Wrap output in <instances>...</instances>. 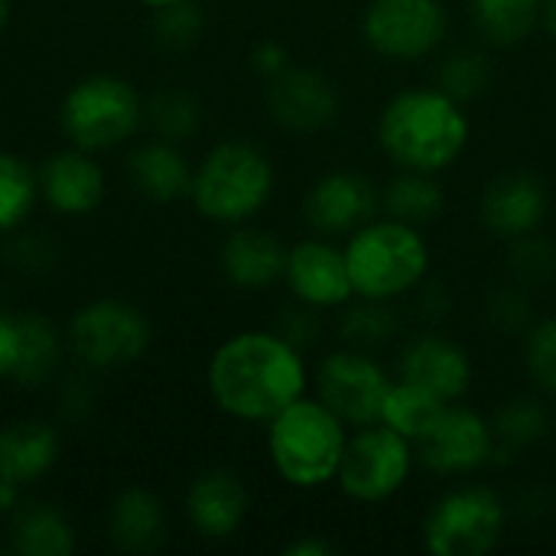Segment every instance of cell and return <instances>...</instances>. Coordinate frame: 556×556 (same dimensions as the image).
<instances>
[{"label":"cell","instance_id":"cell-13","mask_svg":"<svg viewBox=\"0 0 556 556\" xmlns=\"http://www.w3.org/2000/svg\"><path fill=\"white\" fill-rule=\"evenodd\" d=\"M283 280L306 309H339L355 296L345 251L319 238L300 241L287 251Z\"/></svg>","mask_w":556,"mask_h":556},{"label":"cell","instance_id":"cell-10","mask_svg":"<svg viewBox=\"0 0 556 556\" xmlns=\"http://www.w3.org/2000/svg\"><path fill=\"white\" fill-rule=\"evenodd\" d=\"M75 355L91 368H121L137 362L153 339L150 319L124 300H94L68 326Z\"/></svg>","mask_w":556,"mask_h":556},{"label":"cell","instance_id":"cell-12","mask_svg":"<svg viewBox=\"0 0 556 556\" xmlns=\"http://www.w3.org/2000/svg\"><path fill=\"white\" fill-rule=\"evenodd\" d=\"M417 446H420V463L440 476L479 472L498 453L492 424L466 407H446L440 424Z\"/></svg>","mask_w":556,"mask_h":556},{"label":"cell","instance_id":"cell-35","mask_svg":"<svg viewBox=\"0 0 556 556\" xmlns=\"http://www.w3.org/2000/svg\"><path fill=\"white\" fill-rule=\"evenodd\" d=\"M525 368L544 394L556 397V319H541V323L528 326Z\"/></svg>","mask_w":556,"mask_h":556},{"label":"cell","instance_id":"cell-32","mask_svg":"<svg viewBox=\"0 0 556 556\" xmlns=\"http://www.w3.org/2000/svg\"><path fill=\"white\" fill-rule=\"evenodd\" d=\"M492 81V65L482 52H456L440 65V88L453 94L456 101H472L479 98Z\"/></svg>","mask_w":556,"mask_h":556},{"label":"cell","instance_id":"cell-29","mask_svg":"<svg viewBox=\"0 0 556 556\" xmlns=\"http://www.w3.org/2000/svg\"><path fill=\"white\" fill-rule=\"evenodd\" d=\"M39 195V176L26 160L0 153V235L16 231Z\"/></svg>","mask_w":556,"mask_h":556},{"label":"cell","instance_id":"cell-42","mask_svg":"<svg viewBox=\"0 0 556 556\" xmlns=\"http://www.w3.org/2000/svg\"><path fill=\"white\" fill-rule=\"evenodd\" d=\"M140 7H150V10H160V7H169V3H176V0H137Z\"/></svg>","mask_w":556,"mask_h":556},{"label":"cell","instance_id":"cell-27","mask_svg":"<svg viewBox=\"0 0 556 556\" xmlns=\"http://www.w3.org/2000/svg\"><path fill=\"white\" fill-rule=\"evenodd\" d=\"M472 23L495 46H518L544 16V0H469Z\"/></svg>","mask_w":556,"mask_h":556},{"label":"cell","instance_id":"cell-31","mask_svg":"<svg viewBox=\"0 0 556 556\" xmlns=\"http://www.w3.org/2000/svg\"><path fill=\"white\" fill-rule=\"evenodd\" d=\"M339 332H342V339L352 349H365L368 352V349L384 345V342H391L397 336V316L388 309V303L362 300V303L345 309Z\"/></svg>","mask_w":556,"mask_h":556},{"label":"cell","instance_id":"cell-39","mask_svg":"<svg viewBox=\"0 0 556 556\" xmlns=\"http://www.w3.org/2000/svg\"><path fill=\"white\" fill-rule=\"evenodd\" d=\"M251 65H254L257 75H264L270 81V78H277L290 65V55H287V49L280 42H261L254 49V55H251Z\"/></svg>","mask_w":556,"mask_h":556},{"label":"cell","instance_id":"cell-36","mask_svg":"<svg viewBox=\"0 0 556 556\" xmlns=\"http://www.w3.org/2000/svg\"><path fill=\"white\" fill-rule=\"evenodd\" d=\"M511 267L525 277V280H544L551 277L556 267V254L551 241H541L534 235L518 238L515 251H511Z\"/></svg>","mask_w":556,"mask_h":556},{"label":"cell","instance_id":"cell-17","mask_svg":"<svg viewBox=\"0 0 556 556\" xmlns=\"http://www.w3.org/2000/svg\"><path fill=\"white\" fill-rule=\"evenodd\" d=\"M39 192L59 215H88L104 199V173L85 150H65L39 169Z\"/></svg>","mask_w":556,"mask_h":556},{"label":"cell","instance_id":"cell-41","mask_svg":"<svg viewBox=\"0 0 556 556\" xmlns=\"http://www.w3.org/2000/svg\"><path fill=\"white\" fill-rule=\"evenodd\" d=\"M541 23L547 26V33L556 39V0H544V16H541Z\"/></svg>","mask_w":556,"mask_h":556},{"label":"cell","instance_id":"cell-25","mask_svg":"<svg viewBox=\"0 0 556 556\" xmlns=\"http://www.w3.org/2000/svg\"><path fill=\"white\" fill-rule=\"evenodd\" d=\"M10 544L23 556H68L75 551V534L55 508L29 502L13 508Z\"/></svg>","mask_w":556,"mask_h":556},{"label":"cell","instance_id":"cell-11","mask_svg":"<svg viewBox=\"0 0 556 556\" xmlns=\"http://www.w3.org/2000/svg\"><path fill=\"white\" fill-rule=\"evenodd\" d=\"M388 388V371L365 349H339L316 368V397L355 430L381 420Z\"/></svg>","mask_w":556,"mask_h":556},{"label":"cell","instance_id":"cell-18","mask_svg":"<svg viewBox=\"0 0 556 556\" xmlns=\"http://www.w3.org/2000/svg\"><path fill=\"white\" fill-rule=\"evenodd\" d=\"M401 378H410L443 401H459L472 384V362L463 345L443 336H424L401 355Z\"/></svg>","mask_w":556,"mask_h":556},{"label":"cell","instance_id":"cell-16","mask_svg":"<svg viewBox=\"0 0 556 556\" xmlns=\"http://www.w3.org/2000/svg\"><path fill=\"white\" fill-rule=\"evenodd\" d=\"M547 215V189L531 173L498 176L482 195V222L502 238H525L541 228Z\"/></svg>","mask_w":556,"mask_h":556},{"label":"cell","instance_id":"cell-8","mask_svg":"<svg viewBox=\"0 0 556 556\" xmlns=\"http://www.w3.org/2000/svg\"><path fill=\"white\" fill-rule=\"evenodd\" d=\"M505 534V505L492 489L463 485L446 492L424 521V544L433 556H485Z\"/></svg>","mask_w":556,"mask_h":556},{"label":"cell","instance_id":"cell-15","mask_svg":"<svg viewBox=\"0 0 556 556\" xmlns=\"http://www.w3.org/2000/svg\"><path fill=\"white\" fill-rule=\"evenodd\" d=\"M267 108H270V117L283 130L313 134V130H323L336 121L339 94L326 75H319L313 68L287 65L277 78H270Z\"/></svg>","mask_w":556,"mask_h":556},{"label":"cell","instance_id":"cell-4","mask_svg":"<svg viewBox=\"0 0 556 556\" xmlns=\"http://www.w3.org/2000/svg\"><path fill=\"white\" fill-rule=\"evenodd\" d=\"M345 264L355 296L391 303L427 280L430 248L417 225L397 218H371L349 235Z\"/></svg>","mask_w":556,"mask_h":556},{"label":"cell","instance_id":"cell-9","mask_svg":"<svg viewBox=\"0 0 556 556\" xmlns=\"http://www.w3.org/2000/svg\"><path fill=\"white\" fill-rule=\"evenodd\" d=\"M450 10L443 0H371L362 16L365 42L397 62H414L443 46Z\"/></svg>","mask_w":556,"mask_h":556},{"label":"cell","instance_id":"cell-7","mask_svg":"<svg viewBox=\"0 0 556 556\" xmlns=\"http://www.w3.org/2000/svg\"><path fill=\"white\" fill-rule=\"evenodd\" d=\"M410 469L414 443L384 424H368L349 437L336 485L358 505H381L407 485Z\"/></svg>","mask_w":556,"mask_h":556},{"label":"cell","instance_id":"cell-24","mask_svg":"<svg viewBox=\"0 0 556 556\" xmlns=\"http://www.w3.org/2000/svg\"><path fill=\"white\" fill-rule=\"evenodd\" d=\"M446 407H450V401H443L430 388H424V384H417L410 378H401V381H391V388L384 394V404H381V420L378 424L397 430L410 443H420L440 424Z\"/></svg>","mask_w":556,"mask_h":556},{"label":"cell","instance_id":"cell-1","mask_svg":"<svg viewBox=\"0 0 556 556\" xmlns=\"http://www.w3.org/2000/svg\"><path fill=\"white\" fill-rule=\"evenodd\" d=\"M309 388L303 352L280 332H238L208 362V394L235 420L267 424Z\"/></svg>","mask_w":556,"mask_h":556},{"label":"cell","instance_id":"cell-21","mask_svg":"<svg viewBox=\"0 0 556 556\" xmlns=\"http://www.w3.org/2000/svg\"><path fill=\"white\" fill-rule=\"evenodd\" d=\"M59 459V437L49 424L20 420L0 430V482L16 489L39 482Z\"/></svg>","mask_w":556,"mask_h":556},{"label":"cell","instance_id":"cell-43","mask_svg":"<svg viewBox=\"0 0 556 556\" xmlns=\"http://www.w3.org/2000/svg\"><path fill=\"white\" fill-rule=\"evenodd\" d=\"M7 16H10V0H0V29L7 26Z\"/></svg>","mask_w":556,"mask_h":556},{"label":"cell","instance_id":"cell-38","mask_svg":"<svg viewBox=\"0 0 556 556\" xmlns=\"http://www.w3.org/2000/svg\"><path fill=\"white\" fill-rule=\"evenodd\" d=\"M20 342H23L20 316L0 313V378H13L20 362Z\"/></svg>","mask_w":556,"mask_h":556},{"label":"cell","instance_id":"cell-33","mask_svg":"<svg viewBox=\"0 0 556 556\" xmlns=\"http://www.w3.org/2000/svg\"><path fill=\"white\" fill-rule=\"evenodd\" d=\"M202 111L186 91H163L150 101V124L163 140H182L199 130Z\"/></svg>","mask_w":556,"mask_h":556},{"label":"cell","instance_id":"cell-5","mask_svg":"<svg viewBox=\"0 0 556 556\" xmlns=\"http://www.w3.org/2000/svg\"><path fill=\"white\" fill-rule=\"evenodd\" d=\"M274 192V163L264 150L244 140L218 143L192 169L189 199L195 212L218 225H244Z\"/></svg>","mask_w":556,"mask_h":556},{"label":"cell","instance_id":"cell-23","mask_svg":"<svg viewBox=\"0 0 556 556\" xmlns=\"http://www.w3.org/2000/svg\"><path fill=\"white\" fill-rule=\"evenodd\" d=\"M111 541L124 554H153L166 538V515L156 495L124 489L111 505Z\"/></svg>","mask_w":556,"mask_h":556},{"label":"cell","instance_id":"cell-22","mask_svg":"<svg viewBox=\"0 0 556 556\" xmlns=\"http://www.w3.org/2000/svg\"><path fill=\"white\" fill-rule=\"evenodd\" d=\"M137 192L150 202H176L192 189V166L173 140H147L127 156Z\"/></svg>","mask_w":556,"mask_h":556},{"label":"cell","instance_id":"cell-40","mask_svg":"<svg viewBox=\"0 0 556 556\" xmlns=\"http://www.w3.org/2000/svg\"><path fill=\"white\" fill-rule=\"evenodd\" d=\"M287 556H332L336 554V547L329 544V541H323V538H303V541H293L287 551Z\"/></svg>","mask_w":556,"mask_h":556},{"label":"cell","instance_id":"cell-28","mask_svg":"<svg viewBox=\"0 0 556 556\" xmlns=\"http://www.w3.org/2000/svg\"><path fill=\"white\" fill-rule=\"evenodd\" d=\"M20 329H23V342H20V362L13 371L16 384L36 388L42 384L59 358V336L52 329V323L46 316H20Z\"/></svg>","mask_w":556,"mask_h":556},{"label":"cell","instance_id":"cell-19","mask_svg":"<svg viewBox=\"0 0 556 556\" xmlns=\"http://www.w3.org/2000/svg\"><path fill=\"white\" fill-rule=\"evenodd\" d=\"M186 511H189V525L202 538L225 541L241 528L248 515V489L235 472H225V469L205 472L192 482Z\"/></svg>","mask_w":556,"mask_h":556},{"label":"cell","instance_id":"cell-20","mask_svg":"<svg viewBox=\"0 0 556 556\" xmlns=\"http://www.w3.org/2000/svg\"><path fill=\"white\" fill-rule=\"evenodd\" d=\"M222 274L228 283L241 290H264L277 280H283L287 270V248L277 235L235 225V231L222 244Z\"/></svg>","mask_w":556,"mask_h":556},{"label":"cell","instance_id":"cell-34","mask_svg":"<svg viewBox=\"0 0 556 556\" xmlns=\"http://www.w3.org/2000/svg\"><path fill=\"white\" fill-rule=\"evenodd\" d=\"M202 10L192 0H176L169 7H160L153 16V36L163 49H189L202 36Z\"/></svg>","mask_w":556,"mask_h":556},{"label":"cell","instance_id":"cell-26","mask_svg":"<svg viewBox=\"0 0 556 556\" xmlns=\"http://www.w3.org/2000/svg\"><path fill=\"white\" fill-rule=\"evenodd\" d=\"M381 208L407 225H430L443 212V186L437 182V173H417L401 169L397 179L388 182L381 192Z\"/></svg>","mask_w":556,"mask_h":556},{"label":"cell","instance_id":"cell-30","mask_svg":"<svg viewBox=\"0 0 556 556\" xmlns=\"http://www.w3.org/2000/svg\"><path fill=\"white\" fill-rule=\"evenodd\" d=\"M492 430L498 440V453L534 446L538 440L547 437V410L531 397H515L511 404L498 410V417L492 420Z\"/></svg>","mask_w":556,"mask_h":556},{"label":"cell","instance_id":"cell-2","mask_svg":"<svg viewBox=\"0 0 556 556\" xmlns=\"http://www.w3.org/2000/svg\"><path fill=\"white\" fill-rule=\"evenodd\" d=\"M378 143L401 169L443 173L469 143V117L440 85L404 88L378 114Z\"/></svg>","mask_w":556,"mask_h":556},{"label":"cell","instance_id":"cell-37","mask_svg":"<svg viewBox=\"0 0 556 556\" xmlns=\"http://www.w3.org/2000/svg\"><path fill=\"white\" fill-rule=\"evenodd\" d=\"M489 319L498 326V329H528L531 326V306L525 300V293L518 290H498L489 303Z\"/></svg>","mask_w":556,"mask_h":556},{"label":"cell","instance_id":"cell-6","mask_svg":"<svg viewBox=\"0 0 556 556\" xmlns=\"http://www.w3.org/2000/svg\"><path fill=\"white\" fill-rule=\"evenodd\" d=\"M59 117L72 147L85 153H98L117 147L137 130L143 117V104L124 78L91 75L65 94Z\"/></svg>","mask_w":556,"mask_h":556},{"label":"cell","instance_id":"cell-14","mask_svg":"<svg viewBox=\"0 0 556 556\" xmlns=\"http://www.w3.org/2000/svg\"><path fill=\"white\" fill-rule=\"evenodd\" d=\"M381 192L371 179L352 169L326 173L306 192V218L323 235H352L378 218Z\"/></svg>","mask_w":556,"mask_h":556},{"label":"cell","instance_id":"cell-3","mask_svg":"<svg viewBox=\"0 0 556 556\" xmlns=\"http://www.w3.org/2000/svg\"><path fill=\"white\" fill-rule=\"evenodd\" d=\"M349 443L345 424L319 401L300 397L267 420V456L274 472L303 492L336 482Z\"/></svg>","mask_w":556,"mask_h":556}]
</instances>
